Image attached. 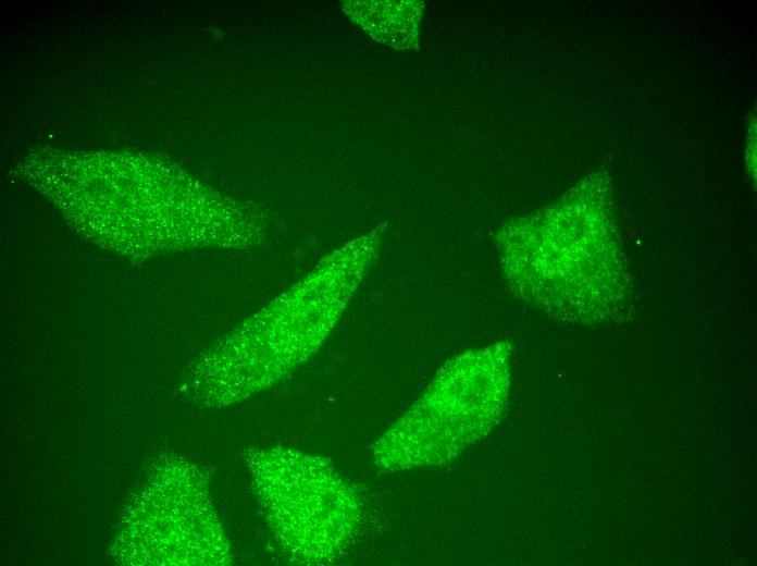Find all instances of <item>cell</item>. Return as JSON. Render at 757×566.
Wrapping results in <instances>:
<instances>
[{
  "instance_id": "cell-1",
  "label": "cell",
  "mask_w": 757,
  "mask_h": 566,
  "mask_svg": "<svg viewBox=\"0 0 757 566\" xmlns=\"http://www.w3.org/2000/svg\"><path fill=\"white\" fill-rule=\"evenodd\" d=\"M255 482L280 544L294 559L322 563L356 533L359 502L323 458L284 447L251 455Z\"/></svg>"
}]
</instances>
